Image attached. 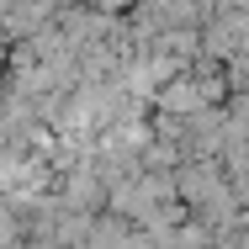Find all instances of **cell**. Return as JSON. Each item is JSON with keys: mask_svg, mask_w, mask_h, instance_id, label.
Returning <instances> with one entry per match:
<instances>
[{"mask_svg": "<svg viewBox=\"0 0 249 249\" xmlns=\"http://www.w3.org/2000/svg\"><path fill=\"white\" fill-rule=\"evenodd\" d=\"M207 249H244V244H239V233L228 228V233H217V239H207Z\"/></svg>", "mask_w": 249, "mask_h": 249, "instance_id": "1", "label": "cell"}, {"mask_svg": "<svg viewBox=\"0 0 249 249\" xmlns=\"http://www.w3.org/2000/svg\"><path fill=\"white\" fill-rule=\"evenodd\" d=\"M0 101H5V85H0Z\"/></svg>", "mask_w": 249, "mask_h": 249, "instance_id": "2", "label": "cell"}]
</instances>
